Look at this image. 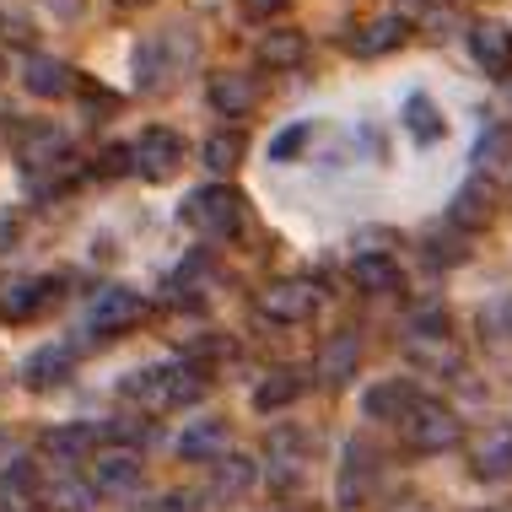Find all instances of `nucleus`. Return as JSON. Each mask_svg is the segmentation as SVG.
Returning a JSON list of instances; mask_svg holds the SVG:
<instances>
[{"label": "nucleus", "instance_id": "obj_1", "mask_svg": "<svg viewBox=\"0 0 512 512\" xmlns=\"http://www.w3.org/2000/svg\"><path fill=\"white\" fill-rule=\"evenodd\" d=\"M205 394V378L195 367H151V372H135L124 383V399H135L141 415H162V410H178V405H195Z\"/></svg>", "mask_w": 512, "mask_h": 512}, {"label": "nucleus", "instance_id": "obj_2", "mask_svg": "<svg viewBox=\"0 0 512 512\" xmlns=\"http://www.w3.org/2000/svg\"><path fill=\"white\" fill-rule=\"evenodd\" d=\"M184 221L200 232V238H232V232L243 227V195L227 184H211V189H195V195L184 200Z\"/></svg>", "mask_w": 512, "mask_h": 512}, {"label": "nucleus", "instance_id": "obj_3", "mask_svg": "<svg viewBox=\"0 0 512 512\" xmlns=\"http://www.w3.org/2000/svg\"><path fill=\"white\" fill-rule=\"evenodd\" d=\"M399 426H405V442L415 453H448L464 437V421L448 405H437V399H415V410Z\"/></svg>", "mask_w": 512, "mask_h": 512}, {"label": "nucleus", "instance_id": "obj_4", "mask_svg": "<svg viewBox=\"0 0 512 512\" xmlns=\"http://www.w3.org/2000/svg\"><path fill=\"white\" fill-rule=\"evenodd\" d=\"M141 318H146L141 292H130V286H103L87 308V329L92 335H124V329H135Z\"/></svg>", "mask_w": 512, "mask_h": 512}, {"label": "nucleus", "instance_id": "obj_5", "mask_svg": "<svg viewBox=\"0 0 512 512\" xmlns=\"http://www.w3.org/2000/svg\"><path fill=\"white\" fill-rule=\"evenodd\" d=\"M130 157H135V173L151 178V184H162V178H173L178 162H184V141H178L173 130H146L141 141L130 146Z\"/></svg>", "mask_w": 512, "mask_h": 512}, {"label": "nucleus", "instance_id": "obj_6", "mask_svg": "<svg viewBox=\"0 0 512 512\" xmlns=\"http://www.w3.org/2000/svg\"><path fill=\"white\" fill-rule=\"evenodd\" d=\"M313 308H318V292L308 281H275L259 292V313L275 318V324H308Z\"/></svg>", "mask_w": 512, "mask_h": 512}, {"label": "nucleus", "instance_id": "obj_7", "mask_svg": "<svg viewBox=\"0 0 512 512\" xmlns=\"http://www.w3.org/2000/svg\"><path fill=\"white\" fill-rule=\"evenodd\" d=\"M92 486H98V496H130L141 486V453L135 448H103L98 459H92Z\"/></svg>", "mask_w": 512, "mask_h": 512}, {"label": "nucleus", "instance_id": "obj_8", "mask_svg": "<svg viewBox=\"0 0 512 512\" xmlns=\"http://www.w3.org/2000/svg\"><path fill=\"white\" fill-rule=\"evenodd\" d=\"M405 356L421 372H437V378H459V372H464V351L453 345V335H410Z\"/></svg>", "mask_w": 512, "mask_h": 512}, {"label": "nucleus", "instance_id": "obj_9", "mask_svg": "<svg viewBox=\"0 0 512 512\" xmlns=\"http://www.w3.org/2000/svg\"><path fill=\"white\" fill-rule=\"evenodd\" d=\"M22 87L33 92V98H71V92H76V71L65 60H54V54H27Z\"/></svg>", "mask_w": 512, "mask_h": 512}, {"label": "nucleus", "instance_id": "obj_10", "mask_svg": "<svg viewBox=\"0 0 512 512\" xmlns=\"http://www.w3.org/2000/svg\"><path fill=\"white\" fill-rule=\"evenodd\" d=\"M54 302V281H27V275H17V281H0V318L6 324H27L38 308H49Z\"/></svg>", "mask_w": 512, "mask_h": 512}, {"label": "nucleus", "instance_id": "obj_11", "mask_svg": "<svg viewBox=\"0 0 512 512\" xmlns=\"http://www.w3.org/2000/svg\"><path fill=\"white\" fill-rule=\"evenodd\" d=\"M17 157H22V168L38 178V173L65 168V162H71V141H65L60 130H49V124H38V130H27V135H22Z\"/></svg>", "mask_w": 512, "mask_h": 512}, {"label": "nucleus", "instance_id": "obj_12", "mask_svg": "<svg viewBox=\"0 0 512 512\" xmlns=\"http://www.w3.org/2000/svg\"><path fill=\"white\" fill-rule=\"evenodd\" d=\"M469 49L486 76H512V33L502 22H475L469 27Z\"/></svg>", "mask_w": 512, "mask_h": 512}, {"label": "nucleus", "instance_id": "obj_13", "mask_svg": "<svg viewBox=\"0 0 512 512\" xmlns=\"http://www.w3.org/2000/svg\"><path fill=\"white\" fill-rule=\"evenodd\" d=\"M469 469H475L480 480L512 475V426H491V432H480L475 448H469Z\"/></svg>", "mask_w": 512, "mask_h": 512}, {"label": "nucleus", "instance_id": "obj_14", "mask_svg": "<svg viewBox=\"0 0 512 512\" xmlns=\"http://www.w3.org/2000/svg\"><path fill=\"white\" fill-rule=\"evenodd\" d=\"M33 496H38V507H44V512H87V507H92V496H98V486L65 469V475L44 480V486H38Z\"/></svg>", "mask_w": 512, "mask_h": 512}, {"label": "nucleus", "instance_id": "obj_15", "mask_svg": "<svg viewBox=\"0 0 512 512\" xmlns=\"http://www.w3.org/2000/svg\"><path fill=\"white\" fill-rule=\"evenodd\" d=\"M259 480V464L248 459V453H221L211 464V480H205V491L216 496V502H232V496H243L248 486Z\"/></svg>", "mask_w": 512, "mask_h": 512}, {"label": "nucleus", "instance_id": "obj_16", "mask_svg": "<svg viewBox=\"0 0 512 512\" xmlns=\"http://www.w3.org/2000/svg\"><path fill=\"white\" fill-rule=\"evenodd\" d=\"M356 362H362V340L345 329V335H329V340H324V351H318V367H313V372H318V383L340 389V383L356 372Z\"/></svg>", "mask_w": 512, "mask_h": 512}, {"label": "nucleus", "instance_id": "obj_17", "mask_svg": "<svg viewBox=\"0 0 512 512\" xmlns=\"http://www.w3.org/2000/svg\"><path fill=\"white\" fill-rule=\"evenodd\" d=\"M71 372H76V356L65 351V345H44V351L27 356L22 383H27V389H60V383L71 378Z\"/></svg>", "mask_w": 512, "mask_h": 512}, {"label": "nucleus", "instance_id": "obj_18", "mask_svg": "<svg viewBox=\"0 0 512 512\" xmlns=\"http://www.w3.org/2000/svg\"><path fill=\"white\" fill-rule=\"evenodd\" d=\"M173 65H178V54H173V38L168 33H157V38H146L141 49H135V76H141V87L146 92H157V87H168V76H173Z\"/></svg>", "mask_w": 512, "mask_h": 512}, {"label": "nucleus", "instance_id": "obj_19", "mask_svg": "<svg viewBox=\"0 0 512 512\" xmlns=\"http://www.w3.org/2000/svg\"><path fill=\"white\" fill-rule=\"evenodd\" d=\"M211 103H216L227 119H243L248 108L259 103L254 76H243V71H216V76H211Z\"/></svg>", "mask_w": 512, "mask_h": 512}, {"label": "nucleus", "instance_id": "obj_20", "mask_svg": "<svg viewBox=\"0 0 512 512\" xmlns=\"http://www.w3.org/2000/svg\"><path fill=\"white\" fill-rule=\"evenodd\" d=\"M372 475H378V453L367 448V442H351L345 448V469H340V502L356 507L372 486Z\"/></svg>", "mask_w": 512, "mask_h": 512}, {"label": "nucleus", "instance_id": "obj_21", "mask_svg": "<svg viewBox=\"0 0 512 512\" xmlns=\"http://www.w3.org/2000/svg\"><path fill=\"white\" fill-rule=\"evenodd\" d=\"M221 448H227V426L221 421H195L178 432V459H189V464H216Z\"/></svg>", "mask_w": 512, "mask_h": 512}, {"label": "nucleus", "instance_id": "obj_22", "mask_svg": "<svg viewBox=\"0 0 512 512\" xmlns=\"http://www.w3.org/2000/svg\"><path fill=\"white\" fill-rule=\"evenodd\" d=\"M259 60H265L270 71H297V65L308 60V33H297V27H275V33L259 38Z\"/></svg>", "mask_w": 512, "mask_h": 512}, {"label": "nucleus", "instance_id": "obj_23", "mask_svg": "<svg viewBox=\"0 0 512 512\" xmlns=\"http://www.w3.org/2000/svg\"><path fill=\"white\" fill-rule=\"evenodd\" d=\"M410 38V22L405 17H372L362 33L351 38V54H362V60H372V54H389V49H399Z\"/></svg>", "mask_w": 512, "mask_h": 512}, {"label": "nucleus", "instance_id": "obj_24", "mask_svg": "<svg viewBox=\"0 0 512 512\" xmlns=\"http://www.w3.org/2000/svg\"><path fill=\"white\" fill-rule=\"evenodd\" d=\"M92 426H54V432L44 437V453L60 469H71V464H81V459H92Z\"/></svg>", "mask_w": 512, "mask_h": 512}, {"label": "nucleus", "instance_id": "obj_25", "mask_svg": "<svg viewBox=\"0 0 512 512\" xmlns=\"http://www.w3.org/2000/svg\"><path fill=\"white\" fill-rule=\"evenodd\" d=\"M399 119H405V130L415 135L421 146L442 141V130H448V119H442V108L426 98V92H415V98H405V108H399Z\"/></svg>", "mask_w": 512, "mask_h": 512}, {"label": "nucleus", "instance_id": "obj_26", "mask_svg": "<svg viewBox=\"0 0 512 512\" xmlns=\"http://www.w3.org/2000/svg\"><path fill=\"white\" fill-rule=\"evenodd\" d=\"M308 448H313V437L308 432H275L265 442V453H270V469H275V480H292L302 464H308Z\"/></svg>", "mask_w": 512, "mask_h": 512}, {"label": "nucleus", "instance_id": "obj_27", "mask_svg": "<svg viewBox=\"0 0 512 512\" xmlns=\"http://www.w3.org/2000/svg\"><path fill=\"white\" fill-rule=\"evenodd\" d=\"M351 275H356V286H362V292H372V297H389V292H399V281H405L389 254H362V259L351 265Z\"/></svg>", "mask_w": 512, "mask_h": 512}, {"label": "nucleus", "instance_id": "obj_28", "mask_svg": "<svg viewBox=\"0 0 512 512\" xmlns=\"http://www.w3.org/2000/svg\"><path fill=\"white\" fill-rule=\"evenodd\" d=\"M362 410L372 421H405L415 410V394H410V383H378V389L362 399Z\"/></svg>", "mask_w": 512, "mask_h": 512}, {"label": "nucleus", "instance_id": "obj_29", "mask_svg": "<svg viewBox=\"0 0 512 512\" xmlns=\"http://www.w3.org/2000/svg\"><path fill=\"white\" fill-rule=\"evenodd\" d=\"M243 151H248V141L238 130H216V135H205V146H200V162L211 173H232L243 162Z\"/></svg>", "mask_w": 512, "mask_h": 512}, {"label": "nucleus", "instance_id": "obj_30", "mask_svg": "<svg viewBox=\"0 0 512 512\" xmlns=\"http://www.w3.org/2000/svg\"><path fill=\"white\" fill-rule=\"evenodd\" d=\"M491 211H496L491 184H464L459 195H453V221H459V227H480V221H491Z\"/></svg>", "mask_w": 512, "mask_h": 512}, {"label": "nucleus", "instance_id": "obj_31", "mask_svg": "<svg viewBox=\"0 0 512 512\" xmlns=\"http://www.w3.org/2000/svg\"><path fill=\"white\" fill-rule=\"evenodd\" d=\"M297 394H302V378L292 367H275V372H265V383L254 389V410H281V405H292Z\"/></svg>", "mask_w": 512, "mask_h": 512}, {"label": "nucleus", "instance_id": "obj_32", "mask_svg": "<svg viewBox=\"0 0 512 512\" xmlns=\"http://www.w3.org/2000/svg\"><path fill=\"white\" fill-rule=\"evenodd\" d=\"M512 157V124H496V130H486L475 141V162L480 168H496V162H507Z\"/></svg>", "mask_w": 512, "mask_h": 512}, {"label": "nucleus", "instance_id": "obj_33", "mask_svg": "<svg viewBox=\"0 0 512 512\" xmlns=\"http://www.w3.org/2000/svg\"><path fill=\"white\" fill-rule=\"evenodd\" d=\"M308 135H313V124H308V119H302V124H292V130H281V135L270 141V162H292L297 151L308 146Z\"/></svg>", "mask_w": 512, "mask_h": 512}, {"label": "nucleus", "instance_id": "obj_34", "mask_svg": "<svg viewBox=\"0 0 512 512\" xmlns=\"http://www.w3.org/2000/svg\"><path fill=\"white\" fill-rule=\"evenodd\" d=\"M410 335H448V308L426 302V308L410 313Z\"/></svg>", "mask_w": 512, "mask_h": 512}, {"label": "nucleus", "instance_id": "obj_35", "mask_svg": "<svg viewBox=\"0 0 512 512\" xmlns=\"http://www.w3.org/2000/svg\"><path fill=\"white\" fill-rule=\"evenodd\" d=\"M22 464H27V448H22L11 432H0V480H11Z\"/></svg>", "mask_w": 512, "mask_h": 512}, {"label": "nucleus", "instance_id": "obj_36", "mask_svg": "<svg viewBox=\"0 0 512 512\" xmlns=\"http://www.w3.org/2000/svg\"><path fill=\"white\" fill-rule=\"evenodd\" d=\"M130 168H135L130 146H108L103 157H98V173H103V178H119V173H130Z\"/></svg>", "mask_w": 512, "mask_h": 512}, {"label": "nucleus", "instance_id": "obj_37", "mask_svg": "<svg viewBox=\"0 0 512 512\" xmlns=\"http://www.w3.org/2000/svg\"><path fill=\"white\" fill-rule=\"evenodd\" d=\"M0 38H6V44H27V38H33V27H27L22 11H0Z\"/></svg>", "mask_w": 512, "mask_h": 512}, {"label": "nucleus", "instance_id": "obj_38", "mask_svg": "<svg viewBox=\"0 0 512 512\" xmlns=\"http://www.w3.org/2000/svg\"><path fill=\"white\" fill-rule=\"evenodd\" d=\"M238 6H243L248 22H270V17H281V11H286V0H238Z\"/></svg>", "mask_w": 512, "mask_h": 512}, {"label": "nucleus", "instance_id": "obj_39", "mask_svg": "<svg viewBox=\"0 0 512 512\" xmlns=\"http://www.w3.org/2000/svg\"><path fill=\"white\" fill-rule=\"evenodd\" d=\"M141 512H195V496H184V491H168V496H157V502H146Z\"/></svg>", "mask_w": 512, "mask_h": 512}, {"label": "nucleus", "instance_id": "obj_40", "mask_svg": "<svg viewBox=\"0 0 512 512\" xmlns=\"http://www.w3.org/2000/svg\"><path fill=\"white\" fill-rule=\"evenodd\" d=\"M486 512H502V507H486Z\"/></svg>", "mask_w": 512, "mask_h": 512}]
</instances>
